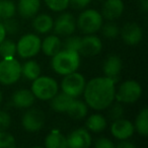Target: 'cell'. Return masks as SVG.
<instances>
[{
    "label": "cell",
    "mask_w": 148,
    "mask_h": 148,
    "mask_svg": "<svg viewBox=\"0 0 148 148\" xmlns=\"http://www.w3.org/2000/svg\"><path fill=\"white\" fill-rule=\"evenodd\" d=\"M66 113L69 115L70 118L75 120L83 119L87 115V105L81 101H77L74 99V101L71 103L70 107L68 108Z\"/></svg>",
    "instance_id": "obj_23"
},
{
    "label": "cell",
    "mask_w": 148,
    "mask_h": 148,
    "mask_svg": "<svg viewBox=\"0 0 148 148\" xmlns=\"http://www.w3.org/2000/svg\"><path fill=\"white\" fill-rule=\"evenodd\" d=\"M45 2L53 11H63L69 6V0H45Z\"/></svg>",
    "instance_id": "obj_31"
},
{
    "label": "cell",
    "mask_w": 148,
    "mask_h": 148,
    "mask_svg": "<svg viewBox=\"0 0 148 148\" xmlns=\"http://www.w3.org/2000/svg\"><path fill=\"white\" fill-rule=\"evenodd\" d=\"M32 92L35 97L42 101H50L58 92V83L49 76H41L33 80Z\"/></svg>",
    "instance_id": "obj_3"
},
{
    "label": "cell",
    "mask_w": 148,
    "mask_h": 148,
    "mask_svg": "<svg viewBox=\"0 0 148 148\" xmlns=\"http://www.w3.org/2000/svg\"><path fill=\"white\" fill-rule=\"evenodd\" d=\"M122 66H123V64H122L121 58L117 55H111L106 59L105 63H103V73L106 76L113 79L116 82L122 70Z\"/></svg>",
    "instance_id": "obj_16"
},
{
    "label": "cell",
    "mask_w": 148,
    "mask_h": 148,
    "mask_svg": "<svg viewBox=\"0 0 148 148\" xmlns=\"http://www.w3.org/2000/svg\"><path fill=\"white\" fill-rule=\"evenodd\" d=\"M5 36H6V32H5L4 27H3L2 23L0 21V43L5 39Z\"/></svg>",
    "instance_id": "obj_39"
},
{
    "label": "cell",
    "mask_w": 148,
    "mask_h": 148,
    "mask_svg": "<svg viewBox=\"0 0 148 148\" xmlns=\"http://www.w3.org/2000/svg\"><path fill=\"white\" fill-rule=\"evenodd\" d=\"M86 128L91 132L95 133H99L103 131L107 127V120L103 115L99 114H95L91 115L86 121Z\"/></svg>",
    "instance_id": "obj_25"
},
{
    "label": "cell",
    "mask_w": 148,
    "mask_h": 148,
    "mask_svg": "<svg viewBox=\"0 0 148 148\" xmlns=\"http://www.w3.org/2000/svg\"><path fill=\"white\" fill-rule=\"evenodd\" d=\"M142 95V87L137 81L127 80L120 85L115 93V97L119 103H133L137 101Z\"/></svg>",
    "instance_id": "obj_6"
},
{
    "label": "cell",
    "mask_w": 148,
    "mask_h": 148,
    "mask_svg": "<svg viewBox=\"0 0 148 148\" xmlns=\"http://www.w3.org/2000/svg\"><path fill=\"white\" fill-rule=\"evenodd\" d=\"M117 147H119V148H135L136 145L133 143H131V142L121 140V142L117 144Z\"/></svg>",
    "instance_id": "obj_38"
},
{
    "label": "cell",
    "mask_w": 148,
    "mask_h": 148,
    "mask_svg": "<svg viewBox=\"0 0 148 148\" xmlns=\"http://www.w3.org/2000/svg\"><path fill=\"white\" fill-rule=\"evenodd\" d=\"M45 145L48 148H67V138L59 131L54 130L46 137Z\"/></svg>",
    "instance_id": "obj_22"
},
{
    "label": "cell",
    "mask_w": 148,
    "mask_h": 148,
    "mask_svg": "<svg viewBox=\"0 0 148 148\" xmlns=\"http://www.w3.org/2000/svg\"><path fill=\"white\" fill-rule=\"evenodd\" d=\"M95 146L97 148H114L115 144L108 138H99L97 140Z\"/></svg>",
    "instance_id": "obj_36"
},
{
    "label": "cell",
    "mask_w": 148,
    "mask_h": 148,
    "mask_svg": "<svg viewBox=\"0 0 148 148\" xmlns=\"http://www.w3.org/2000/svg\"><path fill=\"white\" fill-rule=\"evenodd\" d=\"M101 33L108 39H115L120 35V29L116 23H108L101 25Z\"/></svg>",
    "instance_id": "obj_29"
},
{
    "label": "cell",
    "mask_w": 148,
    "mask_h": 148,
    "mask_svg": "<svg viewBox=\"0 0 148 148\" xmlns=\"http://www.w3.org/2000/svg\"><path fill=\"white\" fill-rule=\"evenodd\" d=\"M115 81L107 76L95 77L85 84L83 95L86 105L97 111L109 108L115 99Z\"/></svg>",
    "instance_id": "obj_1"
},
{
    "label": "cell",
    "mask_w": 148,
    "mask_h": 148,
    "mask_svg": "<svg viewBox=\"0 0 148 148\" xmlns=\"http://www.w3.org/2000/svg\"><path fill=\"white\" fill-rule=\"evenodd\" d=\"M80 64V54L76 51L63 49L53 56L51 65L56 73L67 75L75 72Z\"/></svg>",
    "instance_id": "obj_2"
},
{
    "label": "cell",
    "mask_w": 148,
    "mask_h": 148,
    "mask_svg": "<svg viewBox=\"0 0 148 148\" xmlns=\"http://www.w3.org/2000/svg\"><path fill=\"white\" fill-rule=\"evenodd\" d=\"M54 21L50 15L48 14H40L35 17L33 21V27L38 33L47 34L53 29Z\"/></svg>",
    "instance_id": "obj_21"
},
{
    "label": "cell",
    "mask_w": 148,
    "mask_h": 148,
    "mask_svg": "<svg viewBox=\"0 0 148 148\" xmlns=\"http://www.w3.org/2000/svg\"><path fill=\"white\" fill-rule=\"evenodd\" d=\"M140 7L144 12H146L148 10V0H140Z\"/></svg>",
    "instance_id": "obj_40"
},
{
    "label": "cell",
    "mask_w": 148,
    "mask_h": 148,
    "mask_svg": "<svg viewBox=\"0 0 148 148\" xmlns=\"http://www.w3.org/2000/svg\"><path fill=\"white\" fill-rule=\"evenodd\" d=\"M16 53V44L11 40H3L0 43V56L2 58H13Z\"/></svg>",
    "instance_id": "obj_27"
},
{
    "label": "cell",
    "mask_w": 148,
    "mask_h": 148,
    "mask_svg": "<svg viewBox=\"0 0 148 148\" xmlns=\"http://www.w3.org/2000/svg\"><path fill=\"white\" fill-rule=\"evenodd\" d=\"M111 132L119 140H127L134 134V125L125 119L115 120L111 126Z\"/></svg>",
    "instance_id": "obj_14"
},
{
    "label": "cell",
    "mask_w": 148,
    "mask_h": 148,
    "mask_svg": "<svg viewBox=\"0 0 148 148\" xmlns=\"http://www.w3.org/2000/svg\"><path fill=\"white\" fill-rule=\"evenodd\" d=\"M23 127L29 132H37L44 127L45 115L39 109H29L25 113L21 120Z\"/></svg>",
    "instance_id": "obj_9"
},
{
    "label": "cell",
    "mask_w": 148,
    "mask_h": 148,
    "mask_svg": "<svg viewBox=\"0 0 148 148\" xmlns=\"http://www.w3.org/2000/svg\"><path fill=\"white\" fill-rule=\"evenodd\" d=\"M1 101H2V93L0 91V103H1Z\"/></svg>",
    "instance_id": "obj_41"
},
{
    "label": "cell",
    "mask_w": 148,
    "mask_h": 148,
    "mask_svg": "<svg viewBox=\"0 0 148 148\" xmlns=\"http://www.w3.org/2000/svg\"><path fill=\"white\" fill-rule=\"evenodd\" d=\"M3 25V27H4L5 32L6 34H10V35H14L18 32V29H19V25L17 23L16 21L10 17V18H5L2 23Z\"/></svg>",
    "instance_id": "obj_33"
},
{
    "label": "cell",
    "mask_w": 148,
    "mask_h": 148,
    "mask_svg": "<svg viewBox=\"0 0 148 148\" xmlns=\"http://www.w3.org/2000/svg\"><path fill=\"white\" fill-rule=\"evenodd\" d=\"M80 45H81V38L77 37V36H72V37L67 38L62 46H63V49L79 52Z\"/></svg>",
    "instance_id": "obj_30"
},
{
    "label": "cell",
    "mask_w": 148,
    "mask_h": 148,
    "mask_svg": "<svg viewBox=\"0 0 148 148\" xmlns=\"http://www.w3.org/2000/svg\"><path fill=\"white\" fill-rule=\"evenodd\" d=\"M97 1H105V0H97Z\"/></svg>",
    "instance_id": "obj_43"
},
{
    "label": "cell",
    "mask_w": 148,
    "mask_h": 148,
    "mask_svg": "<svg viewBox=\"0 0 148 148\" xmlns=\"http://www.w3.org/2000/svg\"><path fill=\"white\" fill-rule=\"evenodd\" d=\"M67 144L70 148H87L91 145V136L83 128L76 129L68 136Z\"/></svg>",
    "instance_id": "obj_13"
},
{
    "label": "cell",
    "mask_w": 148,
    "mask_h": 148,
    "mask_svg": "<svg viewBox=\"0 0 148 148\" xmlns=\"http://www.w3.org/2000/svg\"><path fill=\"white\" fill-rule=\"evenodd\" d=\"M91 0H69V4L76 9H82L90 3Z\"/></svg>",
    "instance_id": "obj_37"
},
{
    "label": "cell",
    "mask_w": 148,
    "mask_h": 148,
    "mask_svg": "<svg viewBox=\"0 0 148 148\" xmlns=\"http://www.w3.org/2000/svg\"><path fill=\"white\" fill-rule=\"evenodd\" d=\"M16 11V7L11 0H2L1 1V15L0 17L3 19L13 17Z\"/></svg>",
    "instance_id": "obj_28"
},
{
    "label": "cell",
    "mask_w": 148,
    "mask_h": 148,
    "mask_svg": "<svg viewBox=\"0 0 148 148\" xmlns=\"http://www.w3.org/2000/svg\"><path fill=\"white\" fill-rule=\"evenodd\" d=\"M124 114H125V110H124L123 106L121 105V103H118L113 105L111 108V110H110V118L113 119L114 121L123 118Z\"/></svg>",
    "instance_id": "obj_34"
},
{
    "label": "cell",
    "mask_w": 148,
    "mask_h": 148,
    "mask_svg": "<svg viewBox=\"0 0 148 148\" xmlns=\"http://www.w3.org/2000/svg\"><path fill=\"white\" fill-rule=\"evenodd\" d=\"M54 31L57 35L60 36H70L76 29L75 18L71 13H62L57 17L54 23Z\"/></svg>",
    "instance_id": "obj_10"
},
{
    "label": "cell",
    "mask_w": 148,
    "mask_h": 148,
    "mask_svg": "<svg viewBox=\"0 0 148 148\" xmlns=\"http://www.w3.org/2000/svg\"><path fill=\"white\" fill-rule=\"evenodd\" d=\"M21 75L29 80H35L41 75V66L34 60L27 61L21 66Z\"/></svg>",
    "instance_id": "obj_24"
},
{
    "label": "cell",
    "mask_w": 148,
    "mask_h": 148,
    "mask_svg": "<svg viewBox=\"0 0 148 148\" xmlns=\"http://www.w3.org/2000/svg\"><path fill=\"white\" fill-rule=\"evenodd\" d=\"M135 128L137 132L142 136L148 135V110L144 108L139 114L135 121Z\"/></svg>",
    "instance_id": "obj_26"
},
{
    "label": "cell",
    "mask_w": 148,
    "mask_h": 148,
    "mask_svg": "<svg viewBox=\"0 0 148 148\" xmlns=\"http://www.w3.org/2000/svg\"><path fill=\"white\" fill-rule=\"evenodd\" d=\"M75 97H72L70 95H68L65 92H60L56 93L50 101H51V108L52 110H54L55 112L58 113H64L67 112L68 108L70 107L71 103L74 101Z\"/></svg>",
    "instance_id": "obj_18"
},
{
    "label": "cell",
    "mask_w": 148,
    "mask_h": 148,
    "mask_svg": "<svg viewBox=\"0 0 148 148\" xmlns=\"http://www.w3.org/2000/svg\"><path fill=\"white\" fill-rule=\"evenodd\" d=\"M42 41L35 34H27L19 39L16 44V53L21 58H32L41 51Z\"/></svg>",
    "instance_id": "obj_8"
},
{
    "label": "cell",
    "mask_w": 148,
    "mask_h": 148,
    "mask_svg": "<svg viewBox=\"0 0 148 148\" xmlns=\"http://www.w3.org/2000/svg\"><path fill=\"white\" fill-rule=\"evenodd\" d=\"M21 76V65L14 58H3L0 61V83L11 85Z\"/></svg>",
    "instance_id": "obj_5"
},
{
    "label": "cell",
    "mask_w": 148,
    "mask_h": 148,
    "mask_svg": "<svg viewBox=\"0 0 148 148\" xmlns=\"http://www.w3.org/2000/svg\"><path fill=\"white\" fill-rule=\"evenodd\" d=\"M101 48H103V44L101 39L90 34L81 39V45L78 53L86 57H91L101 53Z\"/></svg>",
    "instance_id": "obj_12"
},
{
    "label": "cell",
    "mask_w": 148,
    "mask_h": 148,
    "mask_svg": "<svg viewBox=\"0 0 148 148\" xmlns=\"http://www.w3.org/2000/svg\"><path fill=\"white\" fill-rule=\"evenodd\" d=\"M41 6L40 0H19L18 12L23 17L29 18L35 16Z\"/></svg>",
    "instance_id": "obj_19"
},
{
    "label": "cell",
    "mask_w": 148,
    "mask_h": 148,
    "mask_svg": "<svg viewBox=\"0 0 148 148\" xmlns=\"http://www.w3.org/2000/svg\"><path fill=\"white\" fill-rule=\"evenodd\" d=\"M11 101L14 107L19 109H27L31 108L35 103V95L29 89H18L12 95Z\"/></svg>",
    "instance_id": "obj_17"
},
{
    "label": "cell",
    "mask_w": 148,
    "mask_h": 148,
    "mask_svg": "<svg viewBox=\"0 0 148 148\" xmlns=\"http://www.w3.org/2000/svg\"><path fill=\"white\" fill-rule=\"evenodd\" d=\"M103 25V16L95 9H87L80 13L77 18L76 27L85 35L95 34Z\"/></svg>",
    "instance_id": "obj_4"
},
{
    "label": "cell",
    "mask_w": 148,
    "mask_h": 148,
    "mask_svg": "<svg viewBox=\"0 0 148 148\" xmlns=\"http://www.w3.org/2000/svg\"><path fill=\"white\" fill-rule=\"evenodd\" d=\"M62 48V43L60 41L59 37L55 35L48 36L43 43L41 44V49L45 55L49 57H53L54 55L58 53Z\"/></svg>",
    "instance_id": "obj_20"
},
{
    "label": "cell",
    "mask_w": 148,
    "mask_h": 148,
    "mask_svg": "<svg viewBox=\"0 0 148 148\" xmlns=\"http://www.w3.org/2000/svg\"><path fill=\"white\" fill-rule=\"evenodd\" d=\"M85 84L86 82L83 75L75 71L65 75L61 82V88L63 92L67 93L70 97H77L83 93Z\"/></svg>",
    "instance_id": "obj_7"
},
{
    "label": "cell",
    "mask_w": 148,
    "mask_h": 148,
    "mask_svg": "<svg viewBox=\"0 0 148 148\" xmlns=\"http://www.w3.org/2000/svg\"><path fill=\"white\" fill-rule=\"evenodd\" d=\"M11 124V118L9 114L4 111H0V131H5L8 129Z\"/></svg>",
    "instance_id": "obj_35"
},
{
    "label": "cell",
    "mask_w": 148,
    "mask_h": 148,
    "mask_svg": "<svg viewBox=\"0 0 148 148\" xmlns=\"http://www.w3.org/2000/svg\"><path fill=\"white\" fill-rule=\"evenodd\" d=\"M124 12V3L122 0H105L101 8V16L112 21L118 19Z\"/></svg>",
    "instance_id": "obj_15"
},
{
    "label": "cell",
    "mask_w": 148,
    "mask_h": 148,
    "mask_svg": "<svg viewBox=\"0 0 148 148\" xmlns=\"http://www.w3.org/2000/svg\"><path fill=\"white\" fill-rule=\"evenodd\" d=\"M122 39L127 45L135 46L141 42L143 38V32L139 25L135 23H128L123 25L120 31Z\"/></svg>",
    "instance_id": "obj_11"
},
{
    "label": "cell",
    "mask_w": 148,
    "mask_h": 148,
    "mask_svg": "<svg viewBox=\"0 0 148 148\" xmlns=\"http://www.w3.org/2000/svg\"><path fill=\"white\" fill-rule=\"evenodd\" d=\"M0 15H1V0H0Z\"/></svg>",
    "instance_id": "obj_42"
},
{
    "label": "cell",
    "mask_w": 148,
    "mask_h": 148,
    "mask_svg": "<svg viewBox=\"0 0 148 148\" xmlns=\"http://www.w3.org/2000/svg\"><path fill=\"white\" fill-rule=\"evenodd\" d=\"M15 147V139L11 134L5 131H0V148Z\"/></svg>",
    "instance_id": "obj_32"
}]
</instances>
